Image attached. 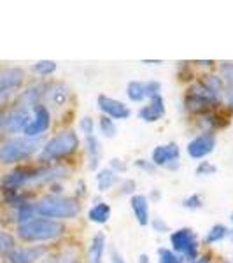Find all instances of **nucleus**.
Segmentation results:
<instances>
[{
    "instance_id": "aec40b11",
    "label": "nucleus",
    "mask_w": 233,
    "mask_h": 263,
    "mask_svg": "<svg viewBox=\"0 0 233 263\" xmlns=\"http://www.w3.org/2000/svg\"><path fill=\"white\" fill-rule=\"evenodd\" d=\"M86 156H88V167L90 171H96L99 168V163H100V142L95 135L91 137H86Z\"/></svg>"
},
{
    "instance_id": "a18cd8bd",
    "label": "nucleus",
    "mask_w": 233,
    "mask_h": 263,
    "mask_svg": "<svg viewBox=\"0 0 233 263\" xmlns=\"http://www.w3.org/2000/svg\"><path fill=\"white\" fill-rule=\"evenodd\" d=\"M151 198H152V200H158V198H160V192H158V190H154V192L151 193Z\"/></svg>"
},
{
    "instance_id": "4c0bfd02",
    "label": "nucleus",
    "mask_w": 233,
    "mask_h": 263,
    "mask_svg": "<svg viewBox=\"0 0 233 263\" xmlns=\"http://www.w3.org/2000/svg\"><path fill=\"white\" fill-rule=\"evenodd\" d=\"M111 263H126L121 253H118L116 249H111Z\"/></svg>"
},
{
    "instance_id": "f704fd0d",
    "label": "nucleus",
    "mask_w": 233,
    "mask_h": 263,
    "mask_svg": "<svg viewBox=\"0 0 233 263\" xmlns=\"http://www.w3.org/2000/svg\"><path fill=\"white\" fill-rule=\"evenodd\" d=\"M149 224L152 227V230H154L156 233H168L170 232V227H168L167 221H163L162 218H152Z\"/></svg>"
},
{
    "instance_id": "9b49d317",
    "label": "nucleus",
    "mask_w": 233,
    "mask_h": 263,
    "mask_svg": "<svg viewBox=\"0 0 233 263\" xmlns=\"http://www.w3.org/2000/svg\"><path fill=\"white\" fill-rule=\"evenodd\" d=\"M49 253L48 246L33 244V246H16V249L4 263H39Z\"/></svg>"
},
{
    "instance_id": "4468645a",
    "label": "nucleus",
    "mask_w": 233,
    "mask_h": 263,
    "mask_svg": "<svg viewBox=\"0 0 233 263\" xmlns=\"http://www.w3.org/2000/svg\"><path fill=\"white\" fill-rule=\"evenodd\" d=\"M165 114V100L162 95H156L149 99V104L141 107L139 116L142 121L146 123H156L158 120H162V116Z\"/></svg>"
},
{
    "instance_id": "c756f323",
    "label": "nucleus",
    "mask_w": 233,
    "mask_h": 263,
    "mask_svg": "<svg viewBox=\"0 0 233 263\" xmlns=\"http://www.w3.org/2000/svg\"><path fill=\"white\" fill-rule=\"evenodd\" d=\"M79 130H81L86 137H91V135L95 134V120L90 116H83L81 120H79Z\"/></svg>"
},
{
    "instance_id": "a19ab883",
    "label": "nucleus",
    "mask_w": 233,
    "mask_h": 263,
    "mask_svg": "<svg viewBox=\"0 0 233 263\" xmlns=\"http://www.w3.org/2000/svg\"><path fill=\"white\" fill-rule=\"evenodd\" d=\"M84 195H86V190H84V182L81 181L77 184V197H84Z\"/></svg>"
},
{
    "instance_id": "a878e982",
    "label": "nucleus",
    "mask_w": 233,
    "mask_h": 263,
    "mask_svg": "<svg viewBox=\"0 0 233 263\" xmlns=\"http://www.w3.org/2000/svg\"><path fill=\"white\" fill-rule=\"evenodd\" d=\"M99 128H100V134L104 135L105 139H112L116 137V123H114V120H111V118L107 116H102L100 121H99Z\"/></svg>"
},
{
    "instance_id": "bb28decb",
    "label": "nucleus",
    "mask_w": 233,
    "mask_h": 263,
    "mask_svg": "<svg viewBox=\"0 0 233 263\" xmlns=\"http://www.w3.org/2000/svg\"><path fill=\"white\" fill-rule=\"evenodd\" d=\"M158 263H184V260H183V256L173 253L172 249L160 248L158 249Z\"/></svg>"
},
{
    "instance_id": "5701e85b",
    "label": "nucleus",
    "mask_w": 233,
    "mask_h": 263,
    "mask_svg": "<svg viewBox=\"0 0 233 263\" xmlns=\"http://www.w3.org/2000/svg\"><path fill=\"white\" fill-rule=\"evenodd\" d=\"M200 81H202L203 84H205V86L209 88L210 91H214L216 95H219V97L223 95L224 88H226V84H224L221 76H216V74H207V76H203V79H200Z\"/></svg>"
},
{
    "instance_id": "20e7f679",
    "label": "nucleus",
    "mask_w": 233,
    "mask_h": 263,
    "mask_svg": "<svg viewBox=\"0 0 233 263\" xmlns=\"http://www.w3.org/2000/svg\"><path fill=\"white\" fill-rule=\"evenodd\" d=\"M79 144H81V141H79L77 134L72 128L58 132L56 135L48 139L44 142V146H42L39 153V165H51L69 158L79 149Z\"/></svg>"
},
{
    "instance_id": "37998d69",
    "label": "nucleus",
    "mask_w": 233,
    "mask_h": 263,
    "mask_svg": "<svg viewBox=\"0 0 233 263\" xmlns=\"http://www.w3.org/2000/svg\"><path fill=\"white\" fill-rule=\"evenodd\" d=\"M139 263H151L149 256H147V254H141V256H139Z\"/></svg>"
},
{
    "instance_id": "2eb2a0df",
    "label": "nucleus",
    "mask_w": 233,
    "mask_h": 263,
    "mask_svg": "<svg viewBox=\"0 0 233 263\" xmlns=\"http://www.w3.org/2000/svg\"><path fill=\"white\" fill-rule=\"evenodd\" d=\"M130 207H132V213L137 219V223L141 227H147L151 221L149 218V200H147L146 195H133L130 197Z\"/></svg>"
},
{
    "instance_id": "f8f14e48",
    "label": "nucleus",
    "mask_w": 233,
    "mask_h": 263,
    "mask_svg": "<svg viewBox=\"0 0 233 263\" xmlns=\"http://www.w3.org/2000/svg\"><path fill=\"white\" fill-rule=\"evenodd\" d=\"M96 105L102 111V116H107L111 120H128L132 116V111L126 104H123L121 100H116L112 97L107 95H99L96 99Z\"/></svg>"
},
{
    "instance_id": "8fccbe9b",
    "label": "nucleus",
    "mask_w": 233,
    "mask_h": 263,
    "mask_svg": "<svg viewBox=\"0 0 233 263\" xmlns=\"http://www.w3.org/2000/svg\"><path fill=\"white\" fill-rule=\"evenodd\" d=\"M231 221H233V214H231Z\"/></svg>"
},
{
    "instance_id": "72a5a7b5",
    "label": "nucleus",
    "mask_w": 233,
    "mask_h": 263,
    "mask_svg": "<svg viewBox=\"0 0 233 263\" xmlns=\"http://www.w3.org/2000/svg\"><path fill=\"white\" fill-rule=\"evenodd\" d=\"M144 86H146V97H149V99H152V97L156 95H162V83L160 81H147L144 83Z\"/></svg>"
},
{
    "instance_id": "7c9ffc66",
    "label": "nucleus",
    "mask_w": 233,
    "mask_h": 263,
    "mask_svg": "<svg viewBox=\"0 0 233 263\" xmlns=\"http://www.w3.org/2000/svg\"><path fill=\"white\" fill-rule=\"evenodd\" d=\"M202 205H203V200H202L200 195H197V193L189 195V197H186L183 200V207L184 209H189V211H197V209H200Z\"/></svg>"
},
{
    "instance_id": "2f4dec72",
    "label": "nucleus",
    "mask_w": 233,
    "mask_h": 263,
    "mask_svg": "<svg viewBox=\"0 0 233 263\" xmlns=\"http://www.w3.org/2000/svg\"><path fill=\"white\" fill-rule=\"evenodd\" d=\"M135 190H137V182L133 179H123L120 181V195H130V197H133L135 195Z\"/></svg>"
},
{
    "instance_id": "4be33fe9",
    "label": "nucleus",
    "mask_w": 233,
    "mask_h": 263,
    "mask_svg": "<svg viewBox=\"0 0 233 263\" xmlns=\"http://www.w3.org/2000/svg\"><path fill=\"white\" fill-rule=\"evenodd\" d=\"M226 237H228V228L224 227L223 223H218L205 233V237H203V242H205L207 246H212V244L221 242V240H224Z\"/></svg>"
},
{
    "instance_id": "423d86ee",
    "label": "nucleus",
    "mask_w": 233,
    "mask_h": 263,
    "mask_svg": "<svg viewBox=\"0 0 233 263\" xmlns=\"http://www.w3.org/2000/svg\"><path fill=\"white\" fill-rule=\"evenodd\" d=\"M27 81V72L21 67H2L0 69V105L6 107L9 99L16 93H20L21 88Z\"/></svg>"
},
{
    "instance_id": "09e8293b",
    "label": "nucleus",
    "mask_w": 233,
    "mask_h": 263,
    "mask_svg": "<svg viewBox=\"0 0 233 263\" xmlns=\"http://www.w3.org/2000/svg\"><path fill=\"white\" fill-rule=\"evenodd\" d=\"M221 263H231V261H221Z\"/></svg>"
},
{
    "instance_id": "6e6552de",
    "label": "nucleus",
    "mask_w": 233,
    "mask_h": 263,
    "mask_svg": "<svg viewBox=\"0 0 233 263\" xmlns=\"http://www.w3.org/2000/svg\"><path fill=\"white\" fill-rule=\"evenodd\" d=\"M30 120L32 109H27L23 105L16 104V102H12L11 107L4 111V135H7V137L23 135Z\"/></svg>"
},
{
    "instance_id": "6ab92c4d",
    "label": "nucleus",
    "mask_w": 233,
    "mask_h": 263,
    "mask_svg": "<svg viewBox=\"0 0 233 263\" xmlns=\"http://www.w3.org/2000/svg\"><path fill=\"white\" fill-rule=\"evenodd\" d=\"M18 246V239L16 235L6 228H0V260L6 261V258L14 251Z\"/></svg>"
},
{
    "instance_id": "9d476101",
    "label": "nucleus",
    "mask_w": 233,
    "mask_h": 263,
    "mask_svg": "<svg viewBox=\"0 0 233 263\" xmlns=\"http://www.w3.org/2000/svg\"><path fill=\"white\" fill-rule=\"evenodd\" d=\"M216 144H218V139H216L214 132H202L200 135H197L188 142L186 153L193 160H203L214 151Z\"/></svg>"
},
{
    "instance_id": "473e14b6",
    "label": "nucleus",
    "mask_w": 233,
    "mask_h": 263,
    "mask_svg": "<svg viewBox=\"0 0 233 263\" xmlns=\"http://www.w3.org/2000/svg\"><path fill=\"white\" fill-rule=\"evenodd\" d=\"M218 172V167H216L214 163L210 162H200L197 167V176H214V174Z\"/></svg>"
},
{
    "instance_id": "79ce46f5",
    "label": "nucleus",
    "mask_w": 233,
    "mask_h": 263,
    "mask_svg": "<svg viewBox=\"0 0 233 263\" xmlns=\"http://www.w3.org/2000/svg\"><path fill=\"white\" fill-rule=\"evenodd\" d=\"M195 63H197V65H205V67H212V65H214V62H212V60H205V62H203V60H198V62H195Z\"/></svg>"
},
{
    "instance_id": "58836bf2",
    "label": "nucleus",
    "mask_w": 233,
    "mask_h": 263,
    "mask_svg": "<svg viewBox=\"0 0 233 263\" xmlns=\"http://www.w3.org/2000/svg\"><path fill=\"white\" fill-rule=\"evenodd\" d=\"M4 111H6V107L0 105V139H2V135H4Z\"/></svg>"
},
{
    "instance_id": "7ed1b4c3",
    "label": "nucleus",
    "mask_w": 233,
    "mask_h": 263,
    "mask_svg": "<svg viewBox=\"0 0 233 263\" xmlns=\"http://www.w3.org/2000/svg\"><path fill=\"white\" fill-rule=\"evenodd\" d=\"M14 232L16 239L21 240L23 244H42L49 242V240H56L62 235H65L67 227L62 221L35 216L30 221L18 224Z\"/></svg>"
},
{
    "instance_id": "f03ea898",
    "label": "nucleus",
    "mask_w": 233,
    "mask_h": 263,
    "mask_svg": "<svg viewBox=\"0 0 233 263\" xmlns=\"http://www.w3.org/2000/svg\"><path fill=\"white\" fill-rule=\"evenodd\" d=\"M35 214L41 218L54 219V221H67L77 218L81 213V200L67 195H42L33 202Z\"/></svg>"
},
{
    "instance_id": "c03bdc74",
    "label": "nucleus",
    "mask_w": 233,
    "mask_h": 263,
    "mask_svg": "<svg viewBox=\"0 0 233 263\" xmlns=\"http://www.w3.org/2000/svg\"><path fill=\"white\" fill-rule=\"evenodd\" d=\"M142 63H146V65H158V63H163L162 60H144Z\"/></svg>"
},
{
    "instance_id": "c9c22d12",
    "label": "nucleus",
    "mask_w": 233,
    "mask_h": 263,
    "mask_svg": "<svg viewBox=\"0 0 233 263\" xmlns=\"http://www.w3.org/2000/svg\"><path fill=\"white\" fill-rule=\"evenodd\" d=\"M109 168H111L112 172H116V174H125L126 172V163L123 162V160L120 158H112L111 162H109Z\"/></svg>"
},
{
    "instance_id": "39448f33",
    "label": "nucleus",
    "mask_w": 233,
    "mask_h": 263,
    "mask_svg": "<svg viewBox=\"0 0 233 263\" xmlns=\"http://www.w3.org/2000/svg\"><path fill=\"white\" fill-rule=\"evenodd\" d=\"M39 165H16L9 172L0 177V192H20V190H30V184L37 174Z\"/></svg>"
},
{
    "instance_id": "e433bc0d",
    "label": "nucleus",
    "mask_w": 233,
    "mask_h": 263,
    "mask_svg": "<svg viewBox=\"0 0 233 263\" xmlns=\"http://www.w3.org/2000/svg\"><path fill=\"white\" fill-rule=\"evenodd\" d=\"M135 167L141 168V171H144V172H154L156 171V165L154 163L149 162V160H142V158L135 162Z\"/></svg>"
},
{
    "instance_id": "de8ad7c7",
    "label": "nucleus",
    "mask_w": 233,
    "mask_h": 263,
    "mask_svg": "<svg viewBox=\"0 0 233 263\" xmlns=\"http://www.w3.org/2000/svg\"><path fill=\"white\" fill-rule=\"evenodd\" d=\"M230 105H231V109H233V91H231V95H230Z\"/></svg>"
},
{
    "instance_id": "412c9836",
    "label": "nucleus",
    "mask_w": 233,
    "mask_h": 263,
    "mask_svg": "<svg viewBox=\"0 0 233 263\" xmlns=\"http://www.w3.org/2000/svg\"><path fill=\"white\" fill-rule=\"evenodd\" d=\"M118 182H120V176L116 172H112L111 168H102L96 174V188L100 192H107L112 186H116Z\"/></svg>"
},
{
    "instance_id": "f3484780",
    "label": "nucleus",
    "mask_w": 233,
    "mask_h": 263,
    "mask_svg": "<svg viewBox=\"0 0 233 263\" xmlns=\"http://www.w3.org/2000/svg\"><path fill=\"white\" fill-rule=\"evenodd\" d=\"M46 100H49L54 107H63L69 100V86L65 83H53L48 84Z\"/></svg>"
},
{
    "instance_id": "49530a36",
    "label": "nucleus",
    "mask_w": 233,
    "mask_h": 263,
    "mask_svg": "<svg viewBox=\"0 0 233 263\" xmlns=\"http://www.w3.org/2000/svg\"><path fill=\"white\" fill-rule=\"evenodd\" d=\"M228 237H230V240L233 242V228H231V230H228Z\"/></svg>"
},
{
    "instance_id": "393cba45",
    "label": "nucleus",
    "mask_w": 233,
    "mask_h": 263,
    "mask_svg": "<svg viewBox=\"0 0 233 263\" xmlns=\"http://www.w3.org/2000/svg\"><path fill=\"white\" fill-rule=\"evenodd\" d=\"M126 95L132 102H142L146 97V86H144L142 81H130L128 86H126Z\"/></svg>"
},
{
    "instance_id": "b1692460",
    "label": "nucleus",
    "mask_w": 233,
    "mask_h": 263,
    "mask_svg": "<svg viewBox=\"0 0 233 263\" xmlns=\"http://www.w3.org/2000/svg\"><path fill=\"white\" fill-rule=\"evenodd\" d=\"M32 72H35L39 78H49L56 72V62L53 60H41L32 65Z\"/></svg>"
},
{
    "instance_id": "cd10ccee",
    "label": "nucleus",
    "mask_w": 233,
    "mask_h": 263,
    "mask_svg": "<svg viewBox=\"0 0 233 263\" xmlns=\"http://www.w3.org/2000/svg\"><path fill=\"white\" fill-rule=\"evenodd\" d=\"M39 263H77V258L69 253L63 254H46Z\"/></svg>"
},
{
    "instance_id": "a211bd4d",
    "label": "nucleus",
    "mask_w": 233,
    "mask_h": 263,
    "mask_svg": "<svg viewBox=\"0 0 233 263\" xmlns=\"http://www.w3.org/2000/svg\"><path fill=\"white\" fill-rule=\"evenodd\" d=\"M111 214H112L111 205H109L107 202H99L93 207H90V211H88V219H90L91 223L104 224L111 219Z\"/></svg>"
},
{
    "instance_id": "f257e3e1",
    "label": "nucleus",
    "mask_w": 233,
    "mask_h": 263,
    "mask_svg": "<svg viewBox=\"0 0 233 263\" xmlns=\"http://www.w3.org/2000/svg\"><path fill=\"white\" fill-rule=\"evenodd\" d=\"M44 137L30 139L25 135H14V137L0 139V165H20L28 162L35 155H39L44 146Z\"/></svg>"
},
{
    "instance_id": "c85d7f7f",
    "label": "nucleus",
    "mask_w": 233,
    "mask_h": 263,
    "mask_svg": "<svg viewBox=\"0 0 233 263\" xmlns=\"http://www.w3.org/2000/svg\"><path fill=\"white\" fill-rule=\"evenodd\" d=\"M219 69H221V78L224 84L230 86L233 91V62H221Z\"/></svg>"
},
{
    "instance_id": "ddd939ff",
    "label": "nucleus",
    "mask_w": 233,
    "mask_h": 263,
    "mask_svg": "<svg viewBox=\"0 0 233 263\" xmlns=\"http://www.w3.org/2000/svg\"><path fill=\"white\" fill-rule=\"evenodd\" d=\"M179 156H181V149L176 142H168L165 146H156L152 149V155H151V162L158 167H165L170 165L173 162H179Z\"/></svg>"
},
{
    "instance_id": "1a4fd4ad",
    "label": "nucleus",
    "mask_w": 233,
    "mask_h": 263,
    "mask_svg": "<svg viewBox=\"0 0 233 263\" xmlns=\"http://www.w3.org/2000/svg\"><path fill=\"white\" fill-rule=\"evenodd\" d=\"M49 128H51V112L46 104H39L32 109V120L28 123L27 130L23 132V135L30 139L46 137Z\"/></svg>"
},
{
    "instance_id": "0eeeda50",
    "label": "nucleus",
    "mask_w": 233,
    "mask_h": 263,
    "mask_svg": "<svg viewBox=\"0 0 233 263\" xmlns=\"http://www.w3.org/2000/svg\"><path fill=\"white\" fill-rule=\"evenodd\" d=\"M172 251L183 256L184 261L191 263L198 258V240L197 233L191 228H179V230L170 233Z\"/></svg>"
},
{
    "instance_id": "ea45409f",
    "label": "nucleus",
    "mask_w": 233,
    "mask_h": 263,
    "mask_svg": "<svg viewBox=\"0 0 233 263\" xmlns=\"http://www.w3.org/2000/svg\"><path fill=\"white\" fill-rule=\"evenodd\" d=\"M191 263H210V256L209 254H203V256H198L197 260L191 261Z\"/></svg>"
},
{
    "instance_id": "dca6fc26",
    "label": "nucleus",
    "mask_w": 233,
    "mask_h": 263,
    "mask_svg": "<svg viewBox=\"0 0 233 263\" xmlns=\"http://www.w3.org/2000/svg\"><path fill=\"white\" fill-rule=\"evenodd\" d=\"M105 248H107V240L102 232L95 233L88 248V263H104Z\"/></svg>"
}]
</instances>
